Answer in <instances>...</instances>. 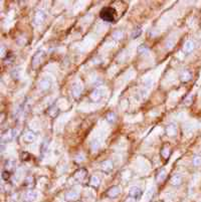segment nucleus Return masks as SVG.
<instances>
[{"mask_svg":"<svg viewBox=\"0 0 201 202\" xmlns=\"http://www.w3.org/2000/svg\"><path fill=\"white\" fill-rule=\"evenodd\" d=\"M115 15H116V11L112 7H105L101 11V18L108 22L115 21Z\"/></svg>","mask_w":201,"mask_h":202,"instance_id":"f257e3e1","label":"nucleus"},{"mask_svg":"<svg viewBox=\"0 0 201 202\" xmlns=\"http://www.w3.org/2000/svg\"><path fill=\"white\" fill-rule=\"evenodd\" d=\"M129 196L135 198L136 200H137V199H140V198H141V196H142L141 189H140V188H132L131 190H130V192H129Z\"/></svg>","mask_w":201,"mask_h":202,"instance_id":"f03ea898","label":"nucleus"},{"mask_svg":"<svg viewBox=\"0 0 201 202\" xmlns=\"http://www.w3.org/2000/svg\"><path fill=\"white\" fill-rule=\"evenodd\" d=\"M36 198H37V193L35 191L30 190L25 194V200L27 201H34Z\"/></svg>","mask_w":201,"mask_h":202,"instance_id":"7ed1b4c3","label":"nucleus"},{"mask_svg":"<svg viewBox=\"0 0 201 202\" xmlns=\"http://www.w3.org/2000/svg\"><path fill=\"white\" fill-rule=\"evenodd\" d=\"M120 192H121V190H120L119 187H113V188H111L108 191V195L111 198H114V197H117L120 194Z\"/></svg>","mask_w":201,"mask_h":202,"instance_id":"20e7f679","label":"nucleus"},{"mask_svg":"<svg viewBox=\"0 0 201 202\" xmlns=\"http://www.w3.org/2000/svg\"><path fill=\"white\" fill-rule=\"evenodd\" d=\"M78 197H79V193L76 192V191H70V192L66 193V198L68 200H76V199H78Z\"/></svg>","mask_w":201,"mask_h":202,"instance_id":"39448f33","label":"nucleus"},{"mask_svg":"<svg viewBox=\"0 0 201 202\" xmlns=\"http://www.w3.org/2000/svg\"><path fill=\"white\" fill-rule=\"evenodd\" d=\"M194 48V43L192 41H187L185 44V46H184V50H185L186 52H192Z\"/></svg>","mask_w":201,"mask_h":202,"instance_id":"423d86ee","label":"nucleus"},{"mask_svg":"<svg viewBox=\"0 0 201 202\" xmlns=\"http://www.w3.org/2000/svg\"><path fill=\"white\" fill-rule=\"evenodd\" d=\"M180 182H181V178H180L179 176H175L173 179H172V184L176 185V184H180Z\"/></svg>","mask_w":201,"mask_h":202,"instance_id":"0eeeda50","label":"nucleus"},{"mask_svg":"<svg viewBox=\"0 0 201 202\" xmlns=\"http://www.w3.org/2000/svg\"><path fill=\"white\" fill-rule=\"evenodd\" d=\"M193 163H194V165H196V166L201 165V157H196V158H194Z\"/></svg>","mask_w":201,"mask_h":202,"instance_id":"6e6552de","label":"nucleus"},{"mask_svg":"<svg viewBox=\"0 0 201 202\" xmlns=\"http://www.w3.org/2000/svg\"><path fill=\"white\" fill-rule=\"evenodd\" d=\"M92 184L94 185V186H98V185H99V179L97 178V177H93Z\"/></svg>","mask_w":201,"mask_h":202,"instance_id":"1a4fd4ad","label":"nucleus"},{"mask_svg":"<svg viewBox=\"0 0 201 202\" xmlns=\"http://www.w3.org/2000/svg\"><path fill=\"white\" fill-rule=\"evenodd\" d=\"M125 202H136V199L133 198V197H130V196H129L127 199H126Z\"/></svg>","mask_w":201,"mask_h":202,"instance_id":"9d476101","label":"nucleus"}]
</instances>
